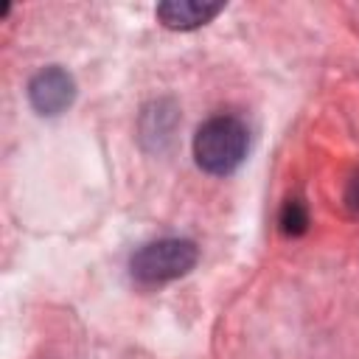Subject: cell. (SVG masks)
<instances>
[{
	"label": "cell",
	"mask_w": 359,
	"mask_h": 359,
	"mask_svg": "<svg viewBox=\"0 0 359 359\" xmlns=\"http://www.w3.org/2000/svg\"><path fill=\"white\" fill-rule=\"evenodd\" d=\"M250 149V132L236 115H213L194 135V160L202 171L224 177L233 174Z\"/></svg>",
	"instance_id": "obj_1"
},
{
	"label": "cell",
	"mask_w": 359,
	"mask_h": 359,
	"mask_svg": "<svg viewBox=\"0 0 359 359\" xmlns=\"http://www.w3.org/2000/svg\"><path fill=\"white\" fill-rule=\"evenodd\" d=\"M199 261V247L191 238H157L143 244L129 258V272L143 286L168 283L188 275Z\"/></svg>",
	"instance_id": "obj_2"
},
{
	"label": "cell",
	"mask_w": 359,
	"mask_h": 359,
	"mask_svg": "<svg viewBox=\"0 0 359 359\" xmlns=\"http://www.w3.org/2000/svg\"><path fill=\"white\" fill-rule=\"evenodd\" d=\"M73 95H76V81L59 65H50L45 70H39L28 81V98H31V107L39 115H59V112H65L73 104Z\"/></svg>",
	"instance_id": "obj_3"
},
{
	"label": "cell",
	"mask_w": 359,
	"mask_h": 359,
	"mask_svg": "<svg viewBox=\"0 0 359 359\" xmlns=\"http://www.w3.org/2000/svg\"><path fill=\"white\" fill-rule=\"evenodd\" d=\"M224 6L222 3H199V0H165L157 6V20L171 31H191L210 22Z\"/></svg>",
	"instance_id": "obj_4"
},
{
	"label": "cell",
	"mask_w": 359,
	"mask_h": 359,
	"mask_svg": "<svg viewBox=\"0 0 359 359\" xmlns=\"http://www.w3.org/2000/svg\"><path fill=\"white\" fill-rule=\"evenodd\" d=\"M278 224H280L283 236H303L309 230V210H306V205L300 199H286V205L280 208Z\"/></svg>",
	"instance_id": "obj_5"
},
{
	"label": "cell",
	"mask_w": 359,
	"mask_h": 359,
	"mask_svg": "<svg viewBox=\"0 0 359 359\" xmlns=\"http://www.w3.org/2000/svg\"><path fill=\"white\" fill-rule=\"evenodd\" d=\"M348 205H351V208H359V174L351 180V188H348Z\"/></svg>",
	"instance_id": "obj_6"
}]
</instances>
